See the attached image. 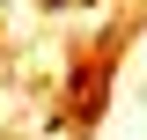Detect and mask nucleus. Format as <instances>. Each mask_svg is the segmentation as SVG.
I'll return each mask as SVG.
<instances>
[{"mask_svg": "<svg viewBox=\"0 0 147 140\" xmlns=\"http://www.w3.org/2000/svg\"><path fill=\"white\" fill-rule=\"evenodd\" d=\"M0 7H30V0H0Z\"/></svg>", "mask_w": 147, "mask_h": 140, "instance_id": "nucleus-2", "label": "nucleus"}, {"mask_svg": "<svg viewBox=\"0 0 147 140\" xmlns=\"http://www.w3.org/2000/svg\"><path fill=\"white\" fill-rule=\"evenodd\" d=\"M37 7H44V15H66V7H74V0H37Z\"/></svg>", "mask_w": 147, "mask_h": 140, "instance_id": "nucleus-1", "label": "nucleus"}]
</instances>
